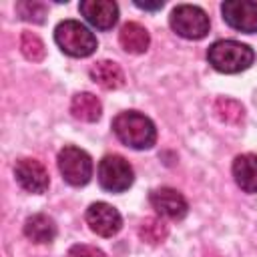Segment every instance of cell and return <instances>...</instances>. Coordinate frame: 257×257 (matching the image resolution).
Listing matches in <instances>:
<instances>
[{
    "label": "cell",
    "mask_w": 257,
    "mask_h": 257,
    "mask_svg": "<svg viewBox=\"0 0 257 257\" xmlns=\"http://www.w3.org/2000/svg\"><path fill=\"white\" fill-rule=\"evenodd\" d=\"M112 131L122 145L137 149V151L151 149L157 141V128L153 120L137 110L118 112L112 118Z\"/></svg>",
    "instance_id": "obj_1"
},
{
    "label": "cell",
    "mask_w": 257,
    "mask_h": 257,
    "mask_svg": "<svg viewBox=\"0 0 257 257\" xmlns=\"http://www.w3.org/2000/svg\"><path fill=\"white\" fill-rule=\"evenodd\" d=\"M209 64L225 74H235L241 70H247L253 60L255 52L247 44H241L237 40H217L207 50Z\"/></svg>",
    "instance_id": "obj_2"
},
{
    "label": "cell",
    "mask_w": 257,
    "mask_h": 257,
    "mask_svg": "<svg viewBox=\"0 0 257 257\" xmlns=\"http://www.w3.org/2000/svg\"><path fill=\"white\" fill-rule=\"evenodd\" d=\"M54 40L58 48L74 58L90 56L96 50V36L76 20H64L54 30Z\"/></svg>",
    "instance_id": "obj_3"
},
{
    "label": "cell",
    "mask_w": 257,
    "mask_h": 257,
    "mask_svg": "<svg viewBox=\"0 0 257 257\" xmlns=\"http://www.w3.org/2000/svg\"><path fill=\"white\" fill-rule=\"evenodd\" d=\"M209 16L205 10L193 4H181L171 12V28L187 38V40H201L209 32Z\"/></svg>",
    "instance_id": "obj_4"
},
{
    "label": "cell",
    "mask_w": 257,
    "mask_h": 257,
    "mask_svg": "<svg viewBox=\"0 0 257 257\" xmlns=\"http://www.w3.org/2000/svg\"><path fill=\"white\" fill-rule=\"evenodd\" d=\"M135 181L133 167L128 161L120 155H106L98 163V183L104 191L110 193H122L126 191Z\"/></svg>",
    "instance_id": "obj_5"
},
{
    "label": "cell",
    "mask_w": 257,
    "mask_h": 257,
    "mask_svg": "<svg viewBox=\"0 0 257 257\" xmlns=\"http://www.w3.org/2000/svg\"><path fill=\"white\" fill-rule=\"evenodd\" d=\"M58 169L64 181L72 187H82L92 177V161L88 153L78 147H64L58 153Z\"/></svg>",
    "instance_id": "obj_6"
},
{
    "label": "cell",
    "mask_w": 257,
    "mask_h": 257,
    "mask_svg": "<svg viewBox=\"0 0 257 257\" xmlns=\"http://www.w3.org/2000/svg\"><path fill=\"white\" fill-rule=\"evenodd\" d=\"M221 12H223V20L231 28L247 34L257 32V2L229 0V2H223Z\"/></svg>",
    "instance_id": "obj_7"
},
{
    "label": "cell",
    "mask_w": 257,
    "mask_h": 257,
    "mask_svg": "<svg viewBox=\"0 0 257 257\" xmlns=\"http://www.w3.org/2000/svg\"><path fill=\"white\" fill-rule=\"evenodd\" d=\"M86 223H88L90 231L96 233V235H100V237H112L122 227L120 213L112 205L102 203V201L92 203L86 209Z\"/></svg>",
    "instance_id": "obj_8"
},
{
    "label": "cell",
    "mask_w": 257,
    "mask_h": 257,
    "mask_svg": "<svg viewBox=\"0 0 257 257\" xmlns=\"http://www.w3.org/2000/svg\"><path fill=\"white\" fill-rule=\"evenodd\" d=\"M149 201H151V207L161 217H167L173 221H181L189 211L187 199L177 189H171V187H159V189L151 191Z\"/></svg>",
    "instance_id": "obj_9"
},
{
    "label": "cell",
    "mask_w": 257,
    "mask_h": 257,
    "mask_svg": "<svg viewBox=\"0 0 257 257\" xmlns=\"http://www.w3.org/2000/svg\"><path fill=\"white\" fill-rule=\"evenodd\" d=\"M14 177L18 185L28 193H44L48 189V171L36 159H20L14 167Z\"/></svg>",
    "instance_id": "obj_10"
},
{
    "label": "cell",
    "mask_w": 257,
    "mask_h": 257,
    "mask_svg": "<svg viewBox=\"0 0 257 257\" xmlns=\"http://www.w3.org/2000/svg\"><path fill=\"white\" fill-rule=\"evenodd\" d=\"M80 12L98 30H110L118 20V6L112 0H84L80 2Z\"/></svg>",
    "instance_id": "obj_11"
},
{
    "label": "cell",
    "mask_w": 257,
    "mask_h": 257,
    "mask_svg": "<svg viewBox=\"0 0 257 257\" xmlns=\"http://www.w3.org/2000/svg\"><path fill=\"white\" fill-rule=\"evenodd\" d=\"M233 179L245 193H257V155H239L233 161Z\"/></svg>",
    "instance_id": "obj_12"
},
{
    "label": "cell",
    "mask_w": 257,
    "mask_h": 257,
    "mask_svg": "<svg viewBox=\"0 0 257 257\" xmlns=\"http://www.w3.org/2000/svg\"><path fill=\"white\" fill-rule=\"evenodd\" d=\"M118 42H120V46H122L126 52H131V54H141V52H145V50L149 48L151 36H149V32H147V28L141 26L139 22H126V24L120 28V32H118Z\"/></svg>",
    "instance_id": "obj_13"
},
{
    "label": "cell",
    "mask_w": 257,
    "mask_h": 257,
    "mask_svg": "<svg viewBox=\"0 0 257 257\" xmlns=\"http://www.w3.org/2000/svg\"><path fill=\"white\" fill-rule=\"evenodd\" d=\"M90 78L106 88V90H114V88H120L124 84V74H122V68L112 62V60H100L96 64H92L90 68Z\"/></svg>",
    "instance_id": "obj_14"
},
{
    "label": "cell",
    "mask_w": 257,
    "mask_h": 257,
    "mask_svg": "<svg viewBox=\"0 0 257 257\" xmlns=\"http://www.w3.org/2000/svg\"><path fill=\"white\" fill-rule=\"evenodd\" d=\"M24 235L34 243H50L56 237V223L42 213H36L26 219Z\"/></svg>",
    "instance_id": "obj_15"
},
{
    "label": "cell",
    "mask_w": 257,
    "mask_h": 257,
    "mask_svg": "<svg viewBox=\"0 0 257 257\" xmlns=\"http://www.w3.org/2000/svg\"><path fill=\"white\" fill-rule=\"evenodd\" d=\"M70 112L78 120L94 122V120L100 118L102 104H100V100L94 94H90V92H78L70 100Z\"/></svg>",
    "instance_id": "obj_16"
},
{
    "label": "cell",
    "mask_w": 257,
    "mask_h": 257,
    "mask_svg": "<svg viewBox=\"0 0 257 257\" xmlns=\"http://www.w3.org/2000/svg\"><path fill=\"white\" fill-rule=\"evenodd\" d=\"M169 227L161 217H147L139 225V237L149 245H159L167 239Z\"/></svg>",
    "instance_id": "obj_17"
},
{
    "label": "cell",
    "mask_w": 257,
    "mask_h": 257,
    "mask_svg": "<svg viewBox=\"0 0 257 257\" xmlns=\"http://www.w3.org/2000/svg\"><path fill=\"white\" fill-rule=\"evenodd\" d=\"M20 48H22L24 56L28 60H32V62H40L44 58V52H46L42 40L36 34H32V32H22V36H20Z\"/></svg>",
    "instance_id": "obj_18"
},
{
    "label": "cell",
    "mask_w": 257,
    "mask_h": 257,
    "mask_svg": "<svg viewBox=\"0 0 257 257\" xmlns=\"http://www.w3.org/2000/svg\"><path fill=\"white\" fill-rule=\"evenodd\" d=\"M215 112L225 122H239L243 118V106L231 98H217L215 100Z\"/></svg>",
    "instance_id": "obj_19"
},
{
    "label": "cell",
    "mask_w": 257,
    "mask_h": 257,
    "mask_svg": "<svg viewBox=\"0 0 257 257\" xmlns=\"http://www.w3.org/2000/svg\"><path fill=\"white\" fill-rule=\"evenodd\" d=\"M16 10H18V14H20L24 20L42 22L44 6H42V4H38V2H20V4H16Z\"/></svg>",
    "instance_id": "obj_20"
},
{
    "label": "cell",
    "mask_w": 257,
    "mask_h": 257,
    "mask_svg": "<svg viewBox=\"0 0 257 257\" xmlns=\"http://www.w3.org/2000/svg\"><path fill=\"white\" fill-rule=\"evenodd\" d=\"M68 257H106L100 249L92 247V245H72L68 249Z\"/></svg>",
    "instance_id": "obj_21"
},
{
    "label": "cell",
    "mask_w": 257,
    "mask_h": 257,
    "mask_svg": "<svg viewBox=\"0 0 257 257\" xmlns=\"http://www.w3.org/2000/svg\"><path fill=\"white\" fill-rule=\"evenodd\" d=\"M139 8H145V10H157V8H163V2H155V4H147V2H135Z\"/></svg>",
    "instance_id": "obj_22"
}]
</instances>
